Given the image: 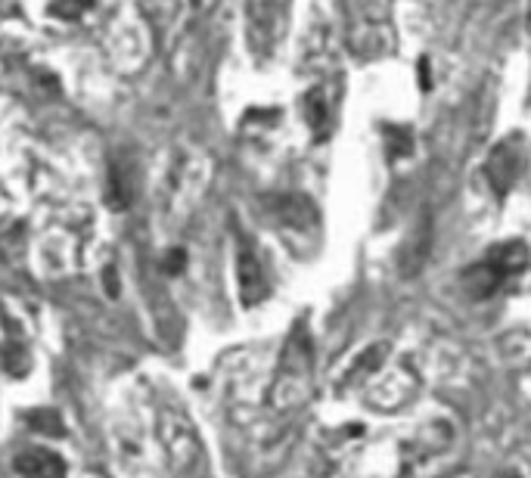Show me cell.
Wrapping results in <instances>:
<instances>
[{"label":"cell","mask_w":531,"mask_h":478,"mask_svg":"<svg viewBox=\"0 0 531 478\" xmlns=\"http://www.w3.org/2000/svg\"><path fill=\"white\" fill-rule=\"evenodd\" d=\"M311 367H314V351H311V336L304 323H298L286 342L280 360V373L274 382V407L276 410H295L304 404L311 391Z\"/></svg>","instance_id":"6da1fadb"},{"label":"cell","mask_w":531,"mask_h":478,"mask_svg":"<svg viewBox=\"0 0 531 478\" xmlns=\"http://www.w3.org/2000/svg\"><path fill=\"white\" fill-rule=\"evenodd\" d=\"M237 280H239V299H243L246 308L258 304L267 295V280H265V267L256 252L249 249V243L239 245L237 255Z\"/></svg>","instance_id":"7a4b0ae2"},{"label":"cell","mask_w":531,"mask_h":478,"mask_svg":"<svg viewBox=\"0 0 531 478\" xmlns=\"http://www.w3.org/2000/svg\"><path fill=\"white\" fill-rule=\"evenodd\" d=\"M485 174H488V184L494 186V193L497 196L510 193V186L519 177V149H516V140L510 143L504 140L494 147L488 165H485Z\"/></svg>","instance_id":"3957f363"},{"label":"cell","mask_w":531,"mask_h":478,"mask_svg":"<svg viewBox=\"0 0 531 478\" xmlns=\"http://www.w3.org/2000/svg\"><path fill=\"white\" fill-rule=\"evenodd\" d=\"M16 469L25 478H65V460L47 447H34L16 456Z\"/></svg>","instance_id":"277c9868"},{"label":"cell","mask_w":531,"mask_h":478,"mask_svg":"<svg viewBox=\"0 0 531 478\" xmlns=\"http://www.w3.org/2000/svg\"><path fill=\"white\" fill-rule=\"evenodd\" d=\"M429 245H432V224H429V217H423L401 249V273L404 277H417L420 267L426 264Z\"/></svg>","instance_id":"5b68a950"},{"label":"cell","mask_w":531,"mask_h":478,"mask_svg":"<svg viewBox=\"0 0 531 478\" xmlns=\"http://www.w3.org/2000/svg\"><path fill=\"white\" fill-rule=\"evenodd\" d=\"M504 280H507L504 273L485 258V261H478V264L467 267V273H463V289H467L472 299H488V295L497 292Z\"/></svg>","instance_id":"8992f818"},{"label":"cell","mask_w":531,"mask_h":478,"mask_svg":"<svg viewBox=\"0 0 531 478\" xmlns=\"http://www.w3.org/2000/svg\"><path fill=\"white\" fill-rule=\"evenodd\" d=\"M106 199L112 212H125L134 202V171L128 168L125 162H115L112 171H109V186H106Z\"/></svg>","instance_id":"52a82bcc"},{"label":"cell","mask_w":531,"mask_h":478,"mask_svg":"<svg viewBox=\"0 0 531 478\" xmlns=\"http://www.w3.org/2000/svg\"><path fill=\"white\" fill-rule=\"evenodd\" d=\"M488 261L494 267H497L500 273H504V277H510V273H519L522 267L528 264V249L519 243V239H510V243H497L488 252Z\"/></svg>","instance_id":"ba28073f"},{"label":"cell","mask_w":531,"mask_h":478,"mask_svg":"<svg viewBox=\"0 0 531 478\" xmlns=\"http://www.w3.org/2000/svg\"><path fill=\"white\" fill-rule=\"evenodd\" d=\"M304 119H308L311 130H314L317 140H326L333 130V119H330V106H326V97L320 87H314V91L304 97Z\"/></svg>","instance_id":"9c48e42d"},{"label":"cell","mask_w":531,"mask_h":478,"mask_svg":"<svg viewBox=\"0 0 531 478\" xmlns=\"http://www.w3.org/2000/svg\"><path fill=\"white\" fill-rule=\"evenodd\" d=\"M274 212L283 224H293V227H308V221H314V208L302 196H283V199H276Z\"/></svg>","instance_id":"30bf717a"},{"label":"cell","mask_w":531,"mask_h":478,"mask_svg":"<svg viewBox=\"0 0 531 478\" xmlns=\"http://www.w3.org/2000/svg\"><path fill=\"white\" fill-rule=\"evenodd\" d=\"M28 423H32V429L38 432H47V435H63V419L56 410H34L28 413Z\"/></svg>","instance_id":"8fae6325"},{"label":"cell","mask_w":531,"mask_h":478,"mask_svg":"<svg viewBox=\"0 0 531 478\" xmlns=\"http://www.w3.org/2000/svg\"><path fill=\"white\" fill-rule=\"evenodd\" d=\"M385 140H389V156L398 158V156H407L410 152V134L401 128H385Z\"/></svg>","instance_id":"7c38bea8"},{"label":"cell","mask_w":531,"mask_h":478,"mask_svg":"<svg viewBox=\"0 0 531 478\" xmlns=\"http://www.w3.org/2000/svg\"><path fill=\"white\" fill-rule=\"evenodd\" d=\"M93 6V0H56L53 4V16L60 19H78L82 13H87Z\"/></svg>","instance_id":"4fadbf2b"},{"label":"cell","mask_w":531,"mask_h":478,"mask_svg":"<svg viewBox=\"0 0 531 478\" xmlns=\"http://www.w3.org/2000/svg\"><path fill=\"white\" fill-rule=\"evenodd\" d=\"M184 267H187V252L184 249L169 252V258H165V271H169V273H180Z\"/></svg>","instance_id":"5bb4252c"},{"label":"cell","mask_w":531,"mask_h":478,"mask_svg":"<svg viewBox=\"0 0 531 478\" xmlns=\"http://www.w3.org/2000/svg\"><path fill=\"white\" fill-rule=\"evenodd\" d=\"M106 292H109V299H115V295H119V282H115V271L112 267H106Z\"/></svg>","instance_id":"9a60e30c"},{"label":"cell","mask_w":531,"mask_h":478,"mask_svg":"<svg viewBox=\"0 0 531 478\" xmlns=\"http://www.w3.org/2000/svg\"><path fill=\"white\" fill-rule=\"evenodd\" d=\"M420 87L429 91L432 87V75H429V60H420Z\"/></svg>","instance_id":"2e32d148"},{"label":"cell","mask_w":531,"mask_h":478,"mask_svg":"<svg viewBox=\"0 0 531 478\" xmlns=\"http://www.w3.org/2000/svg\"><path fill=\"white\" fill-rule=\"evenodd\" d=\"M500 478H519V475H516V473H510V475H500Z\"/></svg>","instance_id":"e0dca14e"}]
</instances>
